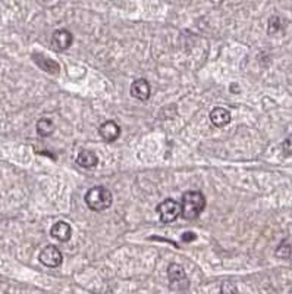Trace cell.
Instances as JSON below:
<instances>
[{"label": "cell", "mask_w": 292, "mask_h": 294, "mask_svg": "<svg viewBox=\"0 0 292 294\" xmlns=\"http://www.w3.org/2000/svg\"><path fill=\"white\" fill-rule=\"evenodd\" d=\"M206 208V197L200 192H187L182 196L181 215L185 220H195L201 215Z\"/></svg>", "instance_id": "1"}, {"label": "cell", "mask_w": 292, "mask_h": 294, "mask_svg": "<svg viewBox=\"0 0 292 294\" xmlns=\"http://www.w3.org/2000/svg\"><path fill=\"white\" fill-rule=\"evenodd\" d=\"M112 202H113L112 193L104 187H94L88 190L85 194L87 206L94 212H101V210L109 209L112 206Z\"/></svg>", "instance_id": "2"}, {"label": "cell", "mask_w": 292, "mask_h": 294, "mask_svg": "<svg viewBox=\"0 0 292 294\" xmlns=\"http://www.w3.org/2000/svg\"><path fill=\"white\" fill-rule=\"evenodd\" d=\"M168 276H169V281H171V287L178 290V292H184L190 286V281L187 278V274L184 268L178 264H172L168 268Z\"/></svg>", "instance_id": "3"}, {"label": "cell", "mask_w": 292, "mask_h": 294, "mask_svg": "<svg viewBox=\"0 0 292 294\" xmlns=\"http://www.w3.org/2000/svg\"><path fill=\"white\" fill-rule=\"evenodd\" d=\"M157 212H159V216H160L162 222L171 224L181 215V204L172 198H166L165 202H162L157 206Z\"/></svg>", "instance_id": "4"}, {"label": "cell", "mask_w": 292, "mask_h": 294, "mask_svg": "<svg viewBox=\"0 0 292 294\" xmlns=\"http://www.w3.org/2000/svg\"><path fill=\"white\" fill-rule=\"evenodd\" d=\"M62 260H63L62 253L54 246H47L40 253V262L43 265L49 266V268H57V266H60L62 265Z\"/></svg>", "instance_id": "5"}, {"label": "cell", "mask_w": 292, "mask_h": 294, "mask_svg": "<svg viewBox=\"0 0 292 294\" xmlns=\"http://www.w3.org/2000/svg\"><path fill=\"white\" fill-rule=\"evenodd\" d=\"M72 34L68 30H57V31L53 32L51 44H53V48L57 50V52H63V50L69 49L71 44H72Z\"/></svg>", "instance_id": "6"}, {"label": "cell", "mask_w": 292, "mask_h": 294, "mask_svg": "<svg viewBox=\"0 0 292 294\" xmlns=\"http://www.w3.org/2000/svg\"><path fill=\"white\" fill-rule=\"evenodd\" d=\"M98 132H100V136L104 142L112 143V142H116L119 138L121 128L115 121H106L104 124H101V126L98 128Z\"/></svg>", "instance_id": "7"}, {"label": "cell", "mask_w": 292, "mask_h": 294, "mask_svg": "<svg viewBox=\"0 0 292 294\" xmlns=\"http://www.w3.org/2000/svg\"><path fill=\"white\" fill-rule=\"evenodd\" d=\"M50 234H51V237H54L56 240H59V242H62V243H66V242H69L71 237H72V228H71V225H69L68 222L59 220V222H56V224L51 226Z\"/></svg>", "instance_id": "8"}, {"label": "cell", "mask_w": 292, "mask_h": 294, "mask_svg": "<svg viewBox=\"0 0 292 294\" xmlns=\"http://www.w3.org/2000/svg\"><path fill=\"white\" fill-rule=\"evenodd\" d=\"M150 92H151L150 90V84L144 78L135 80L131 84V94H132V98H138V100H147V98H150Z\"/></svg>", "instance_id": "9"}, {"label": "cell", "mask_w": 292, "mask_h": 294, "mask_svg": "<svg viewBox=\"0 0 292 294\" xmlns=\"http://www.w3.org/2000/svg\"><path fill=\"white\" fill-rule=\"evenodd\" d=\"M32 58H34V62L43 70V71H46V72L51 74V75H57L59 71H60V66H59V64L57 62H54V60H51L50 58L47 56H43V54H38V53H34L32 54Z\"/></svg>", "instance_id": "10"}, {"label": "cell", "mask_w": 292, "mask_h": 294, "mask_svg": "<svg viewBox=\"0 0 292 294\" xmlns=\"http://www.w3.org/2000/svg\"><path fill=\"white\" fill-rule=\"evenodd\" d=\"M210 121L215 126H225L231 122V112L225 108H215L210 112Z\"/></svg>", "instance_id": "11"}, {"label": "cell", "mask_w": 292, "mask_h": 294, "mask_svg": "<svg viewBox=\"0 0 292 294\" xmlns=\"http://www.w3.org/2000/svg\"><path fill=\"white\" fill-rule=\"evenodd\" d=\"M97 162L98 159L97 156H96V153H93V152H90V150H82V152L78 154V158H76V164H78L79 166L85 168V170L94 168V166L97 165Z\"/></svg>", "instance_id": "12"}, {"label": "cell", "mask_w": 292, "mask_h": 294, "mask_svg": "<svg viewBox=\"0 0 292 294\" xmlns=\"http://www.w3.org/2000/svg\"><path fill=\"white\" fill-rule=\"evenodd\" d=\"M276 258L284 259V260H292V242L291 240H284L281 244L278 246L275 252Z\"/></svg>", "instance_id": "13"}, {"label": "cell", "mask_w": 292, "mask_h": 294, "mask_svg": "<svg viewBox=\"0 0 292 294\" xmlns=\"http://www.w3.org/2000/svg\"><path fill=\"white\" fill-rule=\"evenodd\" d=\"M53 131H54V124L51 122V120H49V118H41L37 122V132H38V136L49 137V136L53 134Z\"/></svg>", "instance_id": "14"}, {"label": "cell", "mask_w": 292, "mask_h": 294, "mask_svg": "<svg viewBox=\"0 0 292 294\" xmlns=\"http://www.w3.org/2000/svg\"><path fill=\"white\" fill-rule=\"evenodd\" d=\"M282 30V20L279 16H272L269 20V25H268V32L270 36L273 34H278L279 31Z\"/></svg>", "instance_id": "15"}, {"label": "cell", "mask_w": 292, "mask_h": 294, "mask_svg": "<svg viewBox=\"0 0 292 294\" xmlns=\"http://www.w3.org/2000/svg\"><path fill=\"white\" fill-rule=\"evenodd\" d=\"M282 150L285 154H292V134L290 137H287L285 142L282 143Z\"/></svg>", "instance_id": "16"}, {"label": "cell", "mask_w": 292, "mask_h": 294, "mask_svg": "<svg viewBox=\"0 0 292 294\" xmlns=\"http://www.w3.org/2000/svg\"><path fill=\"white\" fill-rule=\"evenodd\" d=\"M222 293L223 294H237V287L231 282H225L222 286Z\"/></svg>", "instance_id": "17"}, {"label": "cell", "mask_w": 292, "mask_h": 294, "mask_svg": "<svg viewBox=\"0 0 292 294\" xmlns=\"http://www.w3.org/2000/svg\"><path fill=\"white\" fill-rule=\"evenodd\" d=\"M195 237H197V236H195L194 232H191V231L184 232V236H182V242H185V243H191V242H194Z\"/></svg>", "instance_id": "18"}]
</instances>
